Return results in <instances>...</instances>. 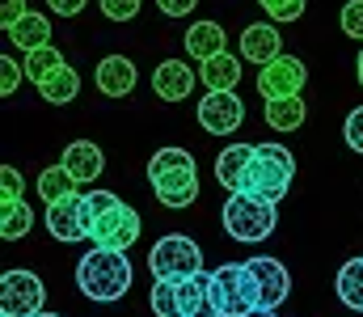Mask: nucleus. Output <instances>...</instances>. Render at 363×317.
Segmentation results:
<instances>
[{
  "instance_id": "f257e3e1",
  "label": "nucleus",
  "mask_w": 363,
  "mask_h": 317,
  "mask_svg": "<svg viewBox=\"0 0 363 317\" xmlns=\"http://www.w3.org/2000/svg\"><path fill=\"white\" fill-rule=\"evenodd\" d=\"M85 224H89V241L106 250H131L140 241V211L123 204L114 191H89L85 195Z\"/></svg>"
},
{
  "instance_id": "f03ea898",
  "label": "nucleus",
  "mask_w": 363,
  "mask_h": 317,
  "mask_svg": "<svg viewBox=\"0 0 363 317\" xmlns=\"http://www.w3.org/2000/svg\"><path fill=\"white\" fill-rule=\"evenodd\" d=\"M77 288L97 305H114L118 296H127L131 292V262H127V254L93 245L89 254L77 262Z\"/></svg>"
},
{
  "instance_id": "7ed1b4c3",
  "label": "nucleus",
  "mask_w": 363,
  "mask_h": 317,
  "mask_svg": "<svg viewBox=\"0 0 363 317\" xmlns=\"http://www.w3.org/2000/svg\"><path fill=\"white\" fill-rule=\"evenodd\" d=\"M148 182H152V195L165 204V208H190L199 199V169H194V157L186 148H157L152 161H148Z\"/></svg>"
},
{
  "instance_id": "20e7f679",
  "label": "nucleus",
  "mask_w": 363,
  "mask_h": 317,
  "mask_svg": "<svg viewBox=\"0 0 363 317\" xmlns=\"http://www.w3.org/2000/svg\"><path fill=\"white\" fill-rule=\"evenodd\" d=\"M291 178H296V157H291L283 144H254V161H250V169H245L241 195L279 204V199L287 195Z\"/></svg>"
},
{
  "instance_id": "39448f33",
  "label": "nucleus",
  "mask_w": 363,
  "mask_h": 317,
  "mask_svg": "<svg viewBox=\"0 0 363 317\" xmlns=\"http://www.w3.org/2000/svg\"><path fill=\"white\" fill-rule=\"evenodd\" d=\"M274 224H279V211L274 204L267 199H254V195H228V204H224V233L233 237V241H245V245H258V241H267L274 233Z\"/></svg>"
},
{
  "instance_id": "423d86ee",
  "label": "nucleus",
  "mask_w": 363,
  "mask_h": 317,
  "mask_svg": "<svg viewBox=\"0 0 363 317\" xmlns=\"http://www.w3.org/2000/svg\"><path fill=\"white\" fill-rule=\"evenodd\" d=\"M148 271H152V279H174V284H182V279H190V275L203 271V250L186 233H165L148 250Z\"/></svg>"
},
{
  "instance_id": "0eeeda50",
  "label": "nucleus",
  "mask_w": 363,
  "mask_h": 317,
  "mask_svg": "<svg viewBox=\"0 0 363 317\" xmlns=\"http://www.w3.org/2000/svg\"><path fill=\"white\" fill-rule=\"evenodd\" d=\"M211 292L224 317H245L250 309H258L254 284H250V267L245 262H220L211 271Z\"/></svg>"
},
{
  "instance_id": "6e6552de",
  "label": "nucleus",
  "mask_w": 363,
  "mask_h": 317,
  "mask_svg": "<svg viewBox=\"0 0 363 317\" xmlns=\"http://www.w3.org/2000/svg\"><path fill=\"white\" fill-rule=\"evenodd\" d=\"M47 288L34 271H4L0 275V313L4 317H34L43 313Z\"/></svg>"
},
{
  "instance_id": "1a4fd4ad",
  "label": "nucleus",
  "mask_w": 363,
  "mask_h": 317,
  "mask_svg": "<svg viewBox=\"0 0 363 317\" xmlns=\"http://www.w3.org/2000/svg\"><path fill=\"white\" fill-rule=\"evenodd\" d=\"M245 267H250V284H254L258 305H262V309H279V305L287 301V292H291L287 267H283L279 258H271V254H258V258H250Z\"/></svg>"
},
{
  "instance_id": "9d476101",
  "label": "nucleus",
  "mask_w": 363,
  "mask_h": 317,
  "mask_svg": "<svg viewBox=\"0 0 363 317\" xmlns=\"http://www.w3.org/2000/svg\"><path fill=\"white\" fill-rule=\"evenodd\" d=\"M304 81H308V68L296 55H279L267 68H258V94L267 102H274V98H296L304 89Z\"/></svg>"
},
{
  "instance_id": "9b49d317",
  "label": "nucleus",
  "mask_w": 363,
  "mask_h": 317,
  "mask_svg": "<svg viewBox=\"0 0 363 317\" xmlns=\"http://www.w3.org/2000/svg\"><path fill=\"white\" fill-rule=\"evenodd\" d=\"M241 123H245V102L237 98V89L207 94V98L199 102V127L211 131V135H233Z\"/></svg>"
},
{
  "instance_id": "f8f14e48",
  "label": "nucleus",
  "mask_w": 363,
  "mask_h": 317,
  "mask_svg": "<svg viewBox=\"0 0 363 317\" xmlns=\"http://www.w3.org/2000/svg\"><path fill=\"white\" fill-rule=\"evenodd\" d=\"M47 233L55 237V241H85L89 237V224H85V195L81 191H72L68 199H60V204H47Z\"/></svg>"
},
{
  "instance_id": "ddd939ff",
  "label": "nucleus",
  "mask_w": 363,
  "mask_h": 317,
  "mask_svg": "<svg viewBox=\"0 0 363 317\" xmlns=\"http://www.w3.org/2000/svg\"><path fill=\"white\" fill-rule=\"evenodd\" d=\"M279 55H283V34H279L274 21H254V26H245V34H241V60H250L254 68H267Z\"/></svg>"
},
{
  "instance_id": "4468645a",
  "label": "nucleus",
  "mask_w": 363,
  "mask_h": 317,
  "mask_svg": "<svg viewBox=\"0 0 363 317\" xmlns=\"http://www.w3.org/2000/svg\"><path fill=\"white\" fill-rule=\"evenodd\" d=\"M135 81H140V72L127 55H106L93 72V85H97L101 98H127L135 89Z\"/></svg>"
},
{
  "instance_id": "2eb2a0df",
  "label": "nucleus",
  "mask_w": 363,
  "mask_h": 317,
  "mask_svg": "<svg viewBox=\"0 0 363 317\" xmlns=\"http://www.w3.org/2000/svg\"><path fill=\"white\" fill-rule=\"evenodd\" d=\"M60 165L77 178V187H85V182H97V178H101V169H106V152H101L93 140H72V144L64 148Z\"/></svg>"
},
{
  "instance_id": "dca6fc26",
  "label": "nucleus",
  "mask_w": 363,
  "mask_h": 317,
  "mask_svg": "<svg viewBox=\"0 0 363 317\" xmlns=\"http://www.w3.org/2000/svg\"><path fill=\"white\" fill-rule=\"evenodd\" d=\"M194 89V72L186 68V60H161L152 72V94L161 102H186Z\"/></svg>"
},
{
  "instance_id": "f3484780",
  "label": "nucleus",
  "mask_w": 363,
  "mask_h": 317,
  "mask_svg": "<svg viewBox=\"0 0 363 317\" xmlns=\"http://www.w3.org/2000/svg\"><path fill=\"white\" fill-rule=\"evenodd\" d=\"M178 296H182V317H224L220 305H216V292H211V271H199V275L182 279Z\"/></svg>"
},
{
  "instance_id": "a211bd4d",
  "label": "nucleus",
  "mask_w": 363,
  "mask_h": 317,
  "mask_svg": "<svg viewBox=\"0 0 363 317\" xmlns=\"http://www.w3.org/2000/svg\"><path fill=\"white\" fill-rule=\"evenodd\" d=\"M250 161H254V144H228V148L216 157V182H220L228 195H237V191L245 187Z\"/></svg>"
},
{
  "instance_id": "6ab92c4d",
  "label": "nucleus",
  "mask_w": 363,
  "mask_h": 317,
  "mask_svg": "<svg viewBox=\"0 0 363 317\" xmlns=\"http://www.w3.org/2000/svg\"><path fill=\"white\" fill-rule=\"evenodd\" d=\"M224 43H228V34H224V26H220V21H194V26L186 30V55H190V60H199V64H207L211 55L228 51Z\"/></svg>"
},
{
  "instance_id": "aec40b11",
  "label": "nucleus",
  "mask_w": 363,
  "mask_h": 317,
  "mask_svg": "<svg viewBox=\"0 0 363 317\" xmlns=\"http://www.w3.org/2000/svg\"><path fill=\"white\" fill-rule=\"evenodd\" d=\"M199 81L207 85V94L237 89V85H241V60H237V55H228V51H220V55H211V60L199 68Z\"/></svg>"
},
{
  "instance_id": "412c9836",
  "label": "nucleus",
  "mask_w": 363,
  "mask_h": 317,
  "mask_svg": "<svg viewBox=\"0 0 363 317\" xmlns=\"http://www.w3.org/2000/svg\"><path fill=\"white\" fill-rule=\"evenodd\" d=\"M4 34H9L21 51H38V47H47V43H51V21H47L43 13H26L21 21L4 26Z\"/></svg>"
},
{
  "instance_id": "4be33fe9",
  "label": "nucleus",
  "mask_w": 363,
  "mask_h": 317,
  "mask_svg": "<svg viewBox=\"0 0 363 317\" xmlns=\"http://www.w3.org/2000/svg\"><path fill=\"white\" fill-rule=\"evenodd\" d=\"M304 118H308V106H304V98L296 94V98H274V102H267V127L271 131H300L304 127Z\"/></svg>"
},
{
  "instance_id": "5701e85b",
  "label": "nucleus",
  "mask_w": 363,
  "mask_h": 317,
  "mask_svg": "<svg viewBox=\"0 0 363 317\" xmlns=\"http://www.w3.org/2000/svg\"><path fill=\"white\" fill-rule=\"evenodd\" d=\"M334 292L347 309L363 313V258H347L338 267V279H334Z\"/></svg>"
},
{
  "instance_id": "b1692460",
  "label": "nucleus",
  "mask_w": 363,
  "mask_h": 317,
  "mask_svg": "<svg viewBox=\"0 0 363 317\" xmlns=\"http://www.w3.org/2000/svg\"><path fill=\"white\" fill-rule=\"evenodd\" d=\"M77 89H81V77L64 64L60 72H51L47 81H38V98L43 102H51V106H64V102H72L77 98Z\"/></svg>"
},
{
  "instance_id": "393cba45",
  "label": "nucleus",
  "mask_w": 363,
  "mask_h": 317,
  "mask_svg": "<svg viewBox=\"0 0 363 317\" xmlns=\"http://www.w3.org/2000/svg\"><path fill=\"white\" fill-rule=\"evenodd\" d=\"M72 191H77V178H72L64 165H51V169L38 174V199H43V204H60V199H68Z\"/></svg>"
},
{
  "instance_id": "a878e982",
  "label": "nucleus",
  "mask_w": 363,
  "mask_h": 317,
  "mask_svg": "<svg viewBox=\"0 0 363 317\" xmlns=\"http://www.w3.org/2000/svg\"><path fill=\"white\" fill-rule=\"evenodd\" d=\"M34 228V211H30V204H0V237L4 241H21L26 233Z\"/></svg>"
},
{
  "instance_id": "bb28decb",
  "label": "nucleus",
  "mask_w": 363,
  "mask_h": 317,
  "mask_svg": "<svg viewBox=\"0 0 363 317\" xmlns=\"http://www.w3.org/2000/svg\"><path fill=\"white\" fill-rule=\"evenodd\" d=\"M64 64H68V60L60 55V47L47 43V47H38V51H26V64H21V68H26V77L38 85V81H47L51 72H60Z\"/></svg>"
},
{
  "instance_id": "cd10ccee",
  "label": "nucleus",
  "mask_w": 363,
  "mask_h": 317,
  "mask_svg": "<svg viewBox=\"0 0 363 317\" xmlns=\"http://www.w3.org/2000/svg\"><path fill=\"white\" fill-rule=\"evenodd\" d=\"M148 305L157 317H182V296H178V284L174 279H157L152 292H148Z\"/></svg>"
},
{
  "instance_id": "c85d7f7f",
  "label": "nucleus",
  "mask_w": 363,
  "mask_h": 317,
  "mask_svg": "<svg viewBox=\"0 0 363 317\" xmlns=\"http://www.w3.org/2000/svg\"><path fill=\"white\" fill-rule=\"evenodd\" d=\"M258 4L267 9V17H271L274 26L300 21V17H304V9H308V0H258Z\"/></svg>"
},
{
  "instance_id": "c756f323",
  "label": "nucleus",
  "mask_w": 363,
  "mask_h": 317,
  "mask_svg": "<svg viewBox=\"0 0 363 317\" xmlns=\"http://www.w3.org/2000/svg\"><path fill=\"white\" fill-rule=\"evenodd\" d=\"M338 26H342V34H347V38H359V43H363V0H347V4H342Z\"/></svg>"
},
{
  "instance_id": "7c9ffc66",
  "label": "nucleus",
  "mask_w": 363,
  "mask_h": 317,
  "mask_svg": "<svg viewBox=\"0 0 363 317\" xmlns=\"http://www.w3.org/2000/svg\"><path fill=\"white\" fill-rule=\"evenodd\" d=\"M21 191H26V182H21V169H13V165H0V204H17V199H21Z\"/></svg>"
},
{
  "instance_id": "2f4dec72",
  "label": "nucleus",
  "mask_w": 363,
  "mask_h": 317,
  "mask_svg": "<svg viewBox=\"0 0 363 317\" xmlns=\"http://www.w3.org/2000/svg\"><path fill=\"white\" fill-rule=\"evenodd\" d=\"M21 77H26V68H17V60H13V55H0V94H4V98H13V94H17Z\"/></svg>"
},
{
  "instance_id": "473e14b6",
  "label": "nucleus",
  "mask_w": 363,
  "mask_h": 317,
  "mask_svg": "<svg viewBox=\"0 0 363 317\" xmlns=\"http://www.w3.org/2000/svg\"><path fill=\"white\" fill-rule=\"evenodd\" d=\"M97 4H101V13H106L110 21H135L144 0H97Z\"/></svg>"
},
{
  "instance_id": "72a5a7b5",
  "label": "nucleus",
  "mask_w": 363,
  "mask_h": 317,
  "mask_svg": "<svg viewBox=\"0 0 363 317\" xmlns=\"http://www.w3.org/2000/svg\"><path fill=\"white\" fill-rule=\"evenodd\" d=\"M342 135H347V144L363 152V106H355L351 114H347V123H342Z\"/></svg>"
},
{
  "instance_id": "f704fd0d",
  "label": "nucleus",
  "mask_w": 363,
  "mask_h": 317,
  "mask_svg": "<svg viewBox=\"0 0 363 317\" xmlns=\"http://www.w3.org/2000/svg\"><path fill=\"white\" fill-rule=\"evenodd\" d=\"M30 9H26V0H0V26H13V21H21Z\"/></svg>"
},
{
  "instance_id": "c9c22d12",
  "label": "nucleus",
  "mask_w": 363,
  "mask_h": 317,
  "mask_svg": "<svg viewBox=\"0 0 363 317\" xmlns=\"http://www.w3.org/2000/svg\"><path fill=\"white\" fill-rule=\"evenodd\" d=\"M85 4H89V0H47V9H51L55 17H77V13H85Z\"/></svg>"
},
{
  "instance_id": "e433bc0d",
  "label": "nucleus",
  "mask_w": 363,
  "mask_h": 317,
  "mask_svg": "<svg viewBox=\"0 0 363 317\" xmlns=\"http://www.w3.org/2000/svg\"><path fill=\"white\" fill-rule=\"evenodd\" d=\"M194 4H199V0H157V9H161L165 17H186V13H194Z\"/></svg>"
},
{
  "instance_id": "4c0bfd02",
  "label": "nucleus",
  "mask_w": 363,
  "mask_h": 317,
  "mask_svg": "<svg viewBox=\"0 0 363 317\" xmlns=\"http://www.w3.org/2000/svg\"><path fill=\"white\" fill-rule=\"evenodd\" d=\"M245 317H274V309H262V305H258V309H250Z\"/></svg>"
},
{
  "instance_id": "58836bf2",
  "label": "nucleus",
  "mask_w": 363,
  "mask_h": 317,
  "mask_svg": "<svg viewBox=\"0 0 363 317\" xmlns=\"http://www.w3.org/2000/svg\"><path fill=\"white\" fill-rule=\"evenodd\" d=\"M355 77H359V89H363V51H359V60H355Z\"/></svg>"
},
{
  "instance_id": "ea45409f",
  "label": "nucleus",
  "mask_w": 363,
  "mask_h": 317,
  "mask_svg": "<svg viewBox=\"0 0 363 317\" xmlns=\"http://www.w3.org/2000/svg\"><path fill=\"white\" fill-rule=\"evenodd\" d=\"M34 317H60V313H47V309H43V313H34Z\"/></svg>"
}]
</instances>
